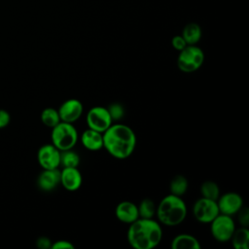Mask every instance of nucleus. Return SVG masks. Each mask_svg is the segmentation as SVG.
<instances>
[{
    "label": "nucleus",
    "instance_id": "nucleus-20",
    "mask_svg": "<svg viewBox=\"0 0 249 249\" xmlns=\"http://www.w3.org/2000/svg\"><path fill=\"white\" fill-rule=\"evenodd\" d=\"M199 192L202 197L217 200L220 196V188L214 181H204L199 188Z\"/></svg>",
    "mask_w": 249,
    "mask_h": 249
},
{
    "label": "nucleus",
    "instance_id": "nucleus-26",
    "mask_svg": "<svg viewBox=\"0 0 249 249\" xmlns=\"http://www.w3.org/2000/svg\"><path fill=\"white\" fill-rule=\"evenodd\" d=\"M171 45L176 51L180 52L187 46V43L182 37V35H176L171 39Z\"/></svg>",
    "mask_w": 249,
    "mask_h": 249
},
{
    "label": "nucleus",
    "instance_id": "nucleus-15",
    "mask_svg": "<svg viewBox=\"0 0 249 249\" xmlns=\"http://www.w3.org/2000/svg\"><path fill=\"white\" fill-rule=\"evenodd\" d=\"M82 145L89 151L96 152L103 148V137L102 133L93 130L91 128H87L84 130L80 137Z\"/></svg>",
    "mask_w": 249,
    "mask_h": 249
},
{
    "label": "nucleus",
    "instance_id": "nucleus-6",
    "mask_svg": "<svg viewBox=\"0 0 249 249\" xmlns=\"http://www.w3.org/2000/svg\"><path fill=\"white\" fill-rule=\"evenodd\" d=\"M209 224L211 234L218 242L230 241L235 231V223L232 217L229 215L220 213Z\"/></svg>",
    "mask_w": 249,
    "mask_h": 249
},
{
    "label": "nucleus",
    "instance_id": "nucleus-5",
    "mask_svg": "<svg viewBox=\"0 0 249 249\" xmlns=\"http://www.w3.org/2000/svg\"><path fill=\"white\" fill-rule=\"evenodd\" d=\"M204 62L203 51L196 45H187L179 52L177 67L184 73H193L198 70Z\"/></svg>",
    "mask_w": 249,
    "mask_h": 249
},
{
    "label": "nucleus",
    "instance_id": "nucleus-11",
    "mask_svg": "<svg viewBox=\"0 0 249 249\" xmlns=\"http://www.w3.org/2000/svg\"><path fill=\"white\" fill-rule=\"evenodd\" d=\"M57 111L61 122L73 124L81 118L84 107L79 99L69 98L59 106Z\"/></svg>",
    "mask_w": 249,
    "mask_h": 249
},
{
    "label": "nucleus",
    "instance_id": "nucleus-23",
    "mask_svg": "<svg viewBox=\"0 0 249 249\" xmlns=\"http://www.w3.org/2000/svg\"><path fill=\"white\" fill-rule=\"evenodd\" d=\"M80 156L72 149L60 151V165L62 167H78Z\"/></svg>",
    "mask_w": 249,
    "mask_h": 249
},
{
    "label": "nucleus",
    "instance_id": "nucleus-16",
    "mask_svg": "<svg viewBox=\"0 0 249 249\" xmlns=\"http://www.w3.org/2000/svg\"><path fill=\"white\" fill-rule=\"evenodd\" d=\"M172 249H199V241L194 235L182 233L176 235L171 241Z\"/></svg>",
    "mask_w": 249,
    "mask_h": 249
},
{
    "label": "nucleus",
    "instance_id": "nucleus-27",
    "mask_svg": "<svg viewBox=\"0 0 249 249\" xmlns=\"http://www.w3.org/2000/svg\"><path fill=\"white\" fill-rule=\"evenodd\" d=\"M52 249H74L75 246L68 240H57L52 244Z\"/></svg>",
    "mask_w": 249,
    "mask_h": 249
},
{
    "label": "nucleus",
    "instance_id": "nucleus-29",
    "mask_svg": "<svg viewBox=\"0 0 249 249\" xmlns=\"http://www.w3.org/2000/svg\"><path fill=\"white\" fill-rule=\"evenodd\" d=\"M52 241L49 237H46V236H41L37 239L36 241V245L37 247L41 248V249H48V248H51L52 247Z\"/></svg>",
    "mask_w": 249,
    "mask_h": 249
},
{
    "label": "nucleus",
    "instance_id": "nucleus-12",
    "mask_svg": "<svg viewBox=\"0 0 249 249\" xmlns=\"http://www.w3.org/2000/svg\"><path fill=\"white\" fill-rule=\"evenodd\" d=\"M83 177L78 167H63L60 170V184L69 192H75L80 189Z\"/></svg>",
    "mask_w": 249,
    "mask_h": 249
},
{
    "label": "nucleus",
    "instance_id": "nucleus-10",
    "mask_svg": "<svg viewBox=\"0 0 249 249\" xmlns=\"http://www.w3.org/2000/svg\"><path fill=\"white\" fill-rule=\"evenodd\" d=\"M218 208L221 214L232 216L235 215L243 206L242 196L235 192H228L223 194L217 199Z\"/></svg>",
    "mask_w": 249,
    "mask_h": 249
},
{
    "label": "nucleus",
    "instance_id": "nucleus-4",
    "mask_svg": "<svg viewBox=\"0 0 249 249\" xmlns=\"http://www.w3.org/2000/svg\"><path fill=\"white\" fill-rule=\"evenodd\" d=\"M51 140L59 151L73 149L78 142V131L73 124L60 122L52 128Z\"/></svg>",
    "mask_w": 249,
    "mask_h": 249
},
{
    "label": "nucleus",
    "instance_id": "nucleus-7",
    "mask_svg": "<svg viewBox=\"0 0 249 249\" xmlns=\"http://www.w3.org/2000/svg\"><path fill=\"white\" fill-rule=\"evenodd\" d=\"M86 121L89 128L100 133H103L113 124L107 108L103 106L91 107L87 113Z\"/></svg>",
    "mask_w": 249,
    "mask_h": 249
},
{
    "label": "nucleus",
    "instance_id": "nucleus-9",
    "mask_svg": "<svg viewBox=\"0 0 249 249\" xmlns=\"http://www.w3.org/2000/svg\"><path fill=\"white\" fill-rule=\"evenodd\" d=\"M37 160L43 169H54L60 166V151L52 143L41 146L37 153Z\"/></svg>",
    "mask_w": 249,
    "mask_h": 249
},
{
    "label": "nucleus",
    "instance_id": "nucleus-2",
    "mask_svg": "<svg viewBox=\"0 0 249 249\" xmlns=\"http://www.w3.org/2000/svg\"><path fill=\"white\" fill-rule=\"evenodd\" d=\"M126 238L129 245L135 249H152L161 241L162 230L154 218H138L129 224Z\"/></svg>",
    "mask_w": 249,
    "mask_h": 249
},
{
    "label": "nucleus",
    "instance_id": "nucleus-21",
    "mask_svg": "<svg viewBox=\"0 0 249 249\" xmlns=\"http://www.w3.org/2000/svg\"><path fill=\"white\" fill-rule=\"evenodd\" d=\"M138 208V214L139 218L144 219H152L156 215L157 205L151 198H144L141 200V202L137 205Z\"/></svg>",
    "mask_w": 249,
    "mask_h": 249
},
{
    "label": "nucleus",
    "instance_id": "nucleus-28",
    "mask_svg": "<svg viewBox=\"0 0 249 249\" xmlns=\"http://www.w3.org/2000/svg\"><path fill=\"white\" fill-rule=\"evenodd\" d=\"M11 121V116L9 112L4 109H0V128L6 127Z\"/></svg>",
    "mask_w": 249,
    "mask_h": 249
},
{
    "label": "nucleus",
    "instance_id": "nucleus-18",
    "mask_svg": "<svg viewBox=\"0 0 249 249\" xmlns=\"http://www.w3.org/2000/svg\"><path fill=\"white\" fill-rule=\"evenodd\" d=\"M231 244L235 249H248L249 246V231L247 227L235 229L231 238Z\"/></svg>",
    "mask_w": 249,
    "mask_h": 249
},
{
    "label": "nucleus",
    "instance_id": "nucleus-24",
    "mask_svg": "<svg viewBox=\"0 0 249 249\" xmlns=\"http://www.w3.org/2000/svg\"><path fill=\"white\" fill-rule=\"evenodd\" d=\"M110 116H111V119L113 122H116V121H120L124 118L125 112H124V106L119 103V102H114V103H111L108 107H106Z\"/></svg>",
    "mask_w": 249,
    "mask_h": 249
},
{
    "label": "nucleus",
    "instance_id": "nucleus-3",
    "mask_svg": "<svg viewBox=\"0 0 249 249\" xmlns=\"http://www.w3.org/2000/svg\"><path fill=\"white\" fill-rule=\"evenodd\" d=\"M156 215L160 224L167 227L180 225L187 216V206L182 196H165L158 204Z\"/></svg>",
    "mask_w": 249,
    "mask_h": 249
},
{
    "label": "nucleus",
    "instance_id": "nucleus-22",
    "mask_svg": "<svg viewBox=\"0 0 249 249\" xmlns=\"http://www.w3.org/2000/svg\"><path fill=\"white\" fill-rule=\"evenodd\" d=\"M41 121L46 126L51 127V128H53L58 123L61 122L60 118H59L58 111L53 107H47L42 111Z\"/></svg>",
    "mask_w": 249,
    "mask_h": 249
},
{
    "label": "nucleus",
    "instance_id": "nucleus-19",
    "mask_svg": "<svg viewBox=\"0 0 249 249\" xmlns=\"http://www.w3.org/2000/svg\"><path fill=\"white\" fill-rule=\"evenodd\" d=\"M188 188H189L188 179L183 175L174 176L169 184L170 194L177 196H183L188 191Z\"/></svg>",
    "mask_w": 249,
    "mask_h": 249
},
{
    "label": "nucleus",
    "instance_id": "nucleus-1",
    "mask_svg": "<svg viewBox=\"0 0 249 249\" xmlns=\"http://www.w3.org/2000/svg\"><path fill=\"white\" fill-rule=\"evenodd\" d=\"M103 148L117 160H125L134 152L136 135L124 124H112L103 133Z\"/></svg>",
    "mask_w": 249,
    "mask_h": 249
},
{
    "label": "nucleus",
    "instance_id": "nucleus-17",
    "mask_svg": "<svg viewBox=\"0 0 249 249\" xmlns=\"http://www.w3.org/2000/svg\"><path fill=\"white\" fill-rule=\"evenodd\" d=\"M182 37L187 45H196L201 38V28L197 23H188L182 31Z\"/></svg>",
    "mask_w": 249,
    "mask_h": 249
},
{
    "label": "nucleus",
    "instance_id": "nucleus-13",
    "mask_svg": "<svg viewBox=\"0 0 249 249\" xmlns=\"http://www.w3.org/2000/svg\"><path fill=\"white\" fill-rule=\"evenodd\" d=\"M115 215L120 222L128 225L139 218L137 205L129 200L119 202L115 209Z\"/></svg>",
    "mask_w": 249,
    "mask_h": 249
},
{
    "label": "nucleus",
    "instance_id": "nucleus-14",
    "mask_svg": "<svg viewBox=\"0 0 249 249\" xmlns=\"http://www.w3.org/2000/svg\"><path fill=\"white\" fill-rule=\"evenodd\" d=\"M60 184V170L43 169L37 178V186L44 192H51Z\"/></svg>",
    "mask_w": 249,
    "mask_h": 249
},
{
    "label": "nucleus",
    "instance_id": "nucleus-8",
    "mask_svg": "<svg viewBox=\"0 0 249 249\" xmlns=\"http://www.w3.org/2000/svg\"><path fill=\"white\" fill-rule=\"evenodd\" d=\"M193 214L196 221L203 224H209L215 217L220 214L217 200L200 197L193 206Z\"/></svg>",
    "mask_w": 249,
    "mask_h": 249
},
{
    "label": "nucleus",
    "instance_id": "nucleus-25",
    "mask_svg": "<svg viewBox=\"0 0 249 249\" xmlns=\"http://www.w3.org/2000/svg\"><path fill=\"white\" fill-rule=\"evenodd\" d=\"M238 215V222L241 227H248L249 225V210L247 207L242 206L241 209L236 213Z\"/></svg>",
    "mask_w": 249,
    "mask_h": 249
}]
</instances>
